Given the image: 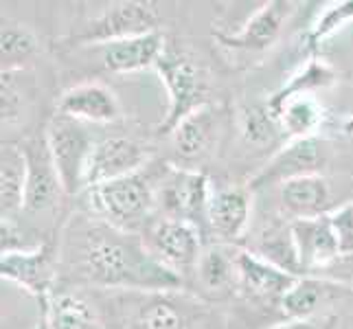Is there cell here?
I'll return each mask as SVG.
<instances>
[{
    "instance_id": "1",
    "label": "cell",
    "mask_w": 353,
    "mask_h": 329,
    "mask_svg": "<svg viewBox=\"0 0 353 329\" xmlns=\"http://www.w3.org/2000/svg\"><path fill=\"white\" fill-rule=\"evenodd\" d=\"M62 272L70 283L103 290L176 292L185 279L158 261L143 235L121 230L94 217L62 230ZM59 272V275H62Z\"/></svg>"
},
{
    "instance_id": "2",
    "label": "cell",
    "mask_w": 353,
    "mask_h": 329,
    "mask_svg": "<svg viewBox=\"0 0 353 329\" xmlns=\"http://www.w3.org/2000/svg\"><path fill=\"white\" fill-rule=\"evenodd\" d=\"M165 167L167 165H163L161 172L156 174L150 163L132 176L90 187L81 193L83 206L90 217L121 230L137 233L141 228H148L158 206V182H161Z\"/></svg>"
},
{
    "instance_id": "3",
    "label": "cell",
    "mask_w": 353,
    "mask_h": 329,
    "mask_svg": "<svg viewBox=\"0 0 353 329\" xmlns=\"http://www.w3.org/2000/svg\"><path fill=\"white\" fill-rule=\"evenodd\" d=\"M158 75L163 77V83L169 94V108L163 123L158 126L161 137H169L182 119L196 112L198 108L211 103L209 101V79H206L204 68L174 46H167L156 64Z\"/></svg>"
},
{
    "instance_id": "4",
    "label": "cell",
    "mask_w": 353,
    "mask_h": 329,
    "mask_svg": "<svg viewBox=\"0 0 353 329\" xmlns=\"http://www.w3.org/2000/svg\"><path fill=\"white\" fill-rule=\"evenodd\" d=\"M62 230L64 224L55 228L42 243L33 246L31 250L3 252V259H0V277L5 281L18 283L22 290H27L38 301L40 308L51 303L59 283V272H62Z\"/></svg>"
},
{
    "instance_id": "5",
    "label": "cell",
    "mask_w": 353,
    "mask_h": 329,
    "mask_svg": "<svg viewBox=\"0 0 353 329\" xmlns=\"http://www.w3.org/2000/svg\"><path fill=\"white\" fill-rule=\"evenodd\" d=\"M209 176L200 169L167 165L158 182V209L163 217L180 219L200 230L204 243H211L209 230V202H211Z\"/></svg>"
},
{
    "instance_id": "6",
    "label": "cell",
    "mask_w": 353,
    "mask_h": 329,
    "mask_svg": "<svg viewBox=\"0 0 353 329\" xmlns=\"http://www.w3.org/2000/svg\"><path fill=\"white\" fill-rule=\"evenodd\" d=\"M44 134L66 198L81 196L86 189V165L97 143L83 123L62 114L48 119Z\"/></svg>"
},
{
    "instance_id": "7",
    "label": "cell",
    "mask_w": 353,
    "mask_h": 329,
    "mask_svg": "<svg viewBox=\"0 0 353 329\" xmlns=\"http://www.w3.org/2000/svg\"><path fill=\"white\" fill-rule=\"evenodd\" d=\"M161 14L156 5L128 0L105 7L97 18L86 22L83 27L70 35V44H110L128 38H139L154 31H161Z\"/></svg>"
},
{
    "instance_id": "8",
    "label": "cell",
    "mask_w": 353,
    "mask_h": 329,
    "mask_svg": "<svg viewBox=\"0 0 353 329\" xmlns=\"http://www.w3.org/2000/svg\"><path fill=\"white\" fill-rule=\"evenodd\" d=\"M143 239L154 257L185 281L196 270L198 259L206 246L198 228L172 217H161L150 222Z\"/></svg>"
},
{
    "instance_id": "9",
    "label": "cell",
    "mask_w": 353,
    "mask_h": 329,
    "mask_svg": "<svg viewBox=\"0 0 353 329\" xmlns=\"http://www.w3.org/2000/svg\"><path fill=\"white\" fill-rule=\"evenodd\" d=\"M330 161V150L321 137H307V139H294L288 141L270 161H268L261 172L250 180V191H257L272 185H285V182L323 174V169Z\"/></svg>"
},
{
    "instance_id": "10",
    "label": "cell",
    "mask_w": 353,
    "mask_h": 329,
    "mask_svg": "<svg viewBox=\"0 0 353 329\" xmlns=\"http://www.w3.org/2000/svg\"><path fill=\"white\" fill-rule=\"evenodd\" d=\"M18 145L24 154V161H27L24 213H44L48 209H55L66 193L55 169L51 150H48L46 134H33Z\"/></svg>"
},
{
    "instance_id": "11",
    "label": "cell",
    "mask_w": 353,
    "mask_h": 329,
    "mask_svg": "<svg viewBox=\"0 0 353 329\" xmlns=\"http://www.w3.org/2000/svg\"><path fill=\"white\" fill-rule=\"evenodd\" d=\"M150 163H152V152L143 143L125 137L103 139L94 145V150L88 158L86 189L132 176L145 169Z\"/></svg>"
},
{
    "instance_id": "12",
    "label": "cell",
    "mask_w": 353,
    "mask_h": 329,
    "mask_svg": "<svg viewBox=\"0 0 353 329\" xmlns=\"http://www.w3.org/2000/svg\"><path fill=\"white\" fill-rule=\"evenodd\" d=\"M294 5L288 0H270L261 5L254 14L243 22V27L235 33H213L226 51L233 53H263L272 48L281 38L285 22L290 20Z\"/></svg>"
},
{
    "instance_id": "13",
    "label": "cell",
    "mask_w": 353,
    "mask_h": 329,
    "mask_svg": "<svg viewBox=\"0 0 353 329\" xmlns=\"http://www.w3.org/2000/svg\"><path fill=\"white\" fill-rule=\"evenodd\" d=\"M252 215L250 187H222L211 193L209 230L211 243L237 246L246 237Z\"/></svg>"
},
{
    "instance_id": "14",
    "label": "cell",
    "mask_w": 353,
    "mask_h": 329,
    "mask_svg": "<svg viewBox=\"0 0 353 329\" xmlns=\"http://www.w3.org/2000/svg\"><path fill=\"white\" fill-rule=\"evenodd\" d=\"M296 279V275L270 263L257 252L237 248V292L241 297L279 303Z\"/></svg>"
},
{
    "instance_id": "15",
    "label": "cell",
    "mask_w": 353,
    "mask_h": 329,
    "mask_svg": "<svg viewBox=\"0 0 353 329\" xmlns=\"http://www.w3.org/2000/svg\"><path fill=\"white\" fill-rule=\"evenodd\" d=\"M292 237H294L303 275H316L343 257L330 215L314 219H294L292 222Z\"/></svg>"
},
{
    "instance_id": "16",
    "label": "cell",
    "mask_w": 353,
    "mask_h": 329,
    "mask_svg": "<svg viewBox=\"0 0 353 329\" xmlns=\"http://www.w3.org/2000/svg\"><path fill=\"white\" fill-rule=\"evenodd\" d=\"M55 114L75 119L79 123H112L121 117V103L105 83L81 81L59 97Z\"/></svg>"
},
{
    "instance_id": "17",
    "label": "cell",
    "mask_w": 353,
    "mask_h": 329,
    "mask_svg": "<svg viewBox=\"0 0 353 329\" xmlns=\"http://www.w3.org/2000/svg\"><path fill=\"white\" fill-rule=\"evenodd\" d=\"M220 108L213 103H206L182 119L176 130L169 134L178 158L185 163H198L204 156H209L220 134Z\"/></svg>"
},
{
    "instance_id": "18",
    "label": "cell",
    "mask_w": 353,
    "mask_h": 329,
    "mask_svg": "<svg viewBox=\"0 0 353 329\" xmlns=\"http://www.w3.org/2000/svg\"><path fill=\"white\" fill-rule=\"evenodd\" d=\"M332 200L334 196H332L330 180L323 174L294 178L279 187L281 211L285 213V217H290V222L330 215L334 211Z\"/></svg>"
},
{
    "instance_id": "19",
    "label": "cell",
    "mask_w": 353,
    "mask_h": 329,
    "mask_svg": "<svg viewBox=\"0 0 353 329\" xmlns=\"http://www.w3.org/2000/svg\"><path fill=\"white\" fill-rule=\"evenodd\" d=\"M165 35L161 31H154L139 38H128L99 46V57L105 70L110 72H134L145 68H156L158 59L165 53Z\"/></svg>"
},
{
    "instance_id": "20",
    "label": "cell",
    "mask_w": 353,
    "mask_h": 329,
    "mask_svg": "<svg viewBox=\"0 0 353 329\" xmlns=\"http://www.w3.org/2000/svg\"><path fill=\"white\" fill-rule=\"evenodd\" d=\"M345 295H353V288L330 281V279H321L316 275H303L279 299L276 308L281 310L288 321H312V316L319 312L327 299Z\"/></svg>"
},
{
    "instance_id": "21",
    "label": "cell",
    "mask_w": 353,
    "mask_h": 329,
    "mask_svg": "<svg viewBox=\"0 0 353 329\" xmlns=\"http://www.w3.org/2000/svg\"><path fill=\"white\" fill-rule=\"evenodd\" d=\"M193 277L211 297H228L237 292V246L226 243H209L204 246Z\"/></svg>"
},
{
    "instance_id": "22",
    "label": "cell",
    "mask_w": 353,
    "mask_h": 329,
    "mask_svg": "<svg viewBox=\"0 0 353 329\" xmlns=\"http://www.w3.org/2000/svg\"><path fill=\"white\" fill-rule=\"evenodd\" d=\"M189 308L178 303L172 292H145L132 312L130 329H189Z\"/></svg>"
},
{
    "instance_id": "23",
    "label": "cell",
    "mask_w": 353,
    "mask_h": 329,
    "mask_svg": "<svg viewBox=\"0 0 353 329\" xmlns=\"http://www.w3.org/2000/svg\"><path fill=\"white\" fill-rule=\"evenodd\" d=\"M27 196V161L20 145L3 143L0 152V215L3 219H18L24 211Z\"/></svg>"
},
{
    "instance_id": "24",
    "label": "cell",
    "mask_w": 353,
    "mask_h": 329,
    "mask_svg": "<svg viewBox=\"0 0 353 329\" xmlns=\"http://www.w3.org/2000/svg\"><path fill=\"white\" fill-rule=\"evenodd\" d=\"M338 81V70L323 59L321 55H312L305 64L301 66V70L296 75H292L281 88H279L274 94L268 97V110L270 114L274 117V112L281 108L283 101H288L290 97H296V94H314L316 90H325V88H332L334 83Z\"/></svg>"
},
{
    "instance_id": "25",
    "label": "cell",
    "mask_w": 353,
    "mask_h": 329,
    "mask_svg": "<svg viewBox=\"0 0 353 329\" xmlns=\"http://www.w3.org/2000/svg\"><path fill=\"white\" fill-rule=\"evenodd\" d=\"M274 119L290 141L319 137L325 123V108L314 94H296L281 103Z\"/></svg>"
},
{
    "instance_id": "26",
    "label": "cell",
    "mask_w": 353,
    "mask_h": 329,
    "mask_svg": "<svg viewBox=\"0 0 353 329\" xmlns=\"http://www.w3.org/2000/svg\"><path fill=\"white\" fill-rule=\"evenodd\" d=\"M44 310L51 329H97L92 306L75 292H57Z\"/></svg>"
},
{
    "instance_id": "27",
    "label": "cell",
    "mask_w": 353,
    "mask_h": 329,
    "mask_svg": "<svg viewBox=\"0 0 353 329\" xmlns=\"http://www.w3.org/2000/svg\"><path fill=\"white\" fill-rule=\"evenodd\" d=\"M259 257L268 259L270 263L283 268V270L303 277L301 272V263H299V255L294 246V237H292V222H276L268 226L261 237H259V246L257 250Z\"/></svg>"
},
{
    "instance_id": "28",
    "label": "cell",
    "mask_w": 353,
    "mask_h": 329,
    "mask_svg": "<svg viewBox=\"0 0 353 329\" xmlns=\"http://www.w3.org/2000/svg\"><path fill=\"white\" fill-rule=\"evenodd\" d=\"M38 38L18 22H3L0 51H3V72L20 70L24 62L38 53Z\"/></svg>"
},
{
    "instance_id": "29",
    "label": "cell",
    "mask_w": 353,
    "mask_h": 329,
    "mask_svg": "<svg viewBox=\"0 0 353 329\" xmlns=\"http://www.w3.org/2000/svg\"><path fill=\"white\" fill-rule=\"evenodd\" d=\"M351 20H353V0H347V3H336L330 9H325V14L312 24L310 33L305 35V48L312 55H316L319 44L330 38V35H334L338 29H343L345 24Z\"/></svg>"
},
{
    "instance_id": "30",
    "label": "cell",
    "mask_w": 353,
    "mask_h": 329,
    "mask_svg": "<svg viewBox=\"0 0 353 329\" xmlns=\"http://www.w3.org/2000/svg\"><path fill=\"white\" fill-rule=\"evenodd\" d=\"M241 130L243 137H246L250 143H270L276 134H281V128H279L276 119L270 114L268 106H252L243 110L241 117Z\"/></svg>"
},
{
    "instance_id": "31",
    "label": "cell",
    "mask_w": 353,
    "mask_h": 329,
    "mask_svg": "<svg viewBox=\"0 0 353 329\" xmlns=\"http://www.w3.org/2000/svg\"><path fill=\"white\" fill-rule=\"evenodd\" d=\"M330 219L338 237L340 250H343V255H353V200L336 206L330 213Z\"/></svg>"
},
{
    "instance_id": "32",
    "label": "cell",
    "mask_w": 353,
    "mask_h": 329,
    "mask_svg": "<svg viewBox=\"0 0 353 329\" xmlns=\"http://www.w3.org/2000/svg\"><path fill=\"white\" fill-rule=\"evenodd\" d=\"M16 70H7L0 75V79H3V123L9 126L14 123V121L18 119V112H20V103H22V92L20 88L16 86Z\"/></svg>"
},
{
    "instance_id": "33",
    "label": "cell",
    "mask_w": 353,
    "mask_h": 329,
    "mask_svg": "<svg viewBox=\"0 0 353 329\" xmlns=\"http://www.w3.org/2000/svg\"><path fill=\"white\" fill-rule=\"evenodd\" d=\"M316 327H319V323H314V321H285L268 329H316Z\"/></svg>"
},
{
    "instance_id": "34",
    "label": "cell",
    "mask_w": 353,
    "mask_h": 329,
    "mask_svg": "<svg viewBox=\"0 0 353 329\" xmlns=\"http://www.w3.org/2000/svg\"><path fill=\"white\" fill-rule=\"evenodd\" d=\"M338 325H340V319L336 314H330V316H325L316 329H338Z\"/></svg>"
},
{
    "instance_id": "35",
    "label": "cell",
    "mask_w": 353,
    "mask_h": 329,
    "mask_svg": "<svg viewBox=\"0 0 353 329\" xmlns=\"http://www.w3.org/2000/svg\"><path fill=\"white\" fill-rule=\"evenodd\" d=\"M35 329H51V325H48V314L44 308H40V321L35 323Z\"/></svg>"
}]
</instances>
